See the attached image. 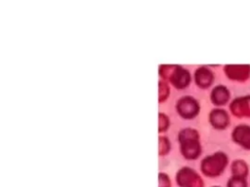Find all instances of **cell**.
Returning <instances> with one entry per match:
<instances>
[{"label": "cell", "instance_id": "obj_3", "mask_svg": "<svg viewBox=\"0 0 250 187\" xmlns=\"http://www.w3.org/2000/svg\"><path fill=\"white\" fill-rule=\"evenodd\" d=\"M228 163L227 155L223 152H217L211 156L206 157L201 164L202 170L209 175L220 173Z\"/></svg>", "mask_w": 250, "mask_h": 187}, {"label": "cell", "instance_id": "obj_5", "mask_svg": "<svg viewBox=\"0 0 250 187\" xmlns=\"http://www.w3.org/2000/svg\"><path fill=\"white\" fill-rule=\"evenodd\" d=\"M229 108L237 118H250V95L236 97L231 101Z\"/></svg>", "mask_w": 250, "mask_h": 187}, {"label": "cell", "instance_id": "obj_8", "mask_svg": "<svg viewBox=\"0 0 250 187\" xmlns=\"http://www.w3.org/2000/svg\"><path fill=\"white\" fill-rule=\"evenodd\" d=\"M210 123L212 124V126L216 129H226L229 126V114L227 113V111H225L224 109H213L210 113Z\"/></svg>", "mask_w": 250, "mask_h": 187}, {"label": "cell", "instance_id": "obj_12", "mask_svg": "<svg viewBox=\"0 0 250 187\" xmlns=\"http://www.w3.org/2000/svg\"><path fill=\"white\" fill-rule=\"evenodd\" d=\"M169 94V87L166 83L159 81V101L162 102L167 98Z\"/></svg>", "mask_w": 250, "mask_h": 187}, {"label": "cell", "instance_id": "obj_11", "mask_svg": "<svg viewBox=\"0 0 250 187\" xmlns=\"http://www.w3.org/2000/svg\"><path fill=\"white\" fill-rule=\"evenodd\" d=\"M170 149V142L167 137H159V154L165 155Z\"/></svg>", "mask_w": 250, "mask_h": 187}, {"label": "cell", "instance_id": "obj_7", "mask_svg": "<svg viewBox=\"0 0 250 187\" xmlns=\"http://www.w3.org/2000/svg\"><path fill=\"white\" fill-rule=\"evenodd\" d=\"M225 73L229 79L235 81H245L250 75V65H227Z\"/></svg>", "mask_w": 250, "mask_h": 187}, {"label": "cell", "instance_id": "obj_9", "mask_svg": "<svg viewBox=\"0 0 250 187\" xmlns=\"http://www.w3.org/2000/svg\"><path fill=\"white\" fill-rule=\"evenodd\" d=\"M194 78L200 88H208L213 82V73L206 67H199L194 73Z\"/></svg>", "mask_w": 250, "mask_h": 187}, {"label": "cell", "instance_id": "obj_2", "mask_svg": "<svg viewBox=\"0 0 250 187\" xmlns=\"http://www.w3.org/2000/svg\"><path fill=\"white\" fill-rule=\"evenodd\" d=\"M159 73L163 78H168L178 89L186 88L190 81L188 71L178 65H161Z\"/></svg>", "mask_w": 250, "mask_h": 187}, {"label": "cell", "instance_id": "obj_1", "mask_svg": "<svg viewBox=\"0 0 250 187\" xmlns=\"http://www.w3.org/2000/svg\"><path fill=\"white\" fill-rule=\"evenodd\" d=\"M198 138V133L193 129H185L179 133L181 150L186 158L195 159L199 156L201 149Z\"/></svg>", "mask_w": 250, "mask_h": 187}, {"label": "cell", "instance_id": "obj_13", "mask_svg": "<svg viewBox=\"0 0 250 187\" xmlns=\"http://www.w3.org/2000/svg\"><path fill=\"white\" fill-rule=\"evenodd\" d=\"M169 126V119L165 114H159V131H165Z\"/></svg>", "mask_w": 250, "mask_h": 187}, {"label": "cell", "instance_id": "obj_4", "mask_svg": "<svg viewBox=\"0 0 250 187\" xmlns=\"http://www.w3.org/2000/svg\"><path fill=\"white\" fill-rule=\"evenodd\" d=\"M177 109L184 118H193L199 111V105L193 97L185 96L178 101Z\"/></svg>", "mask_w": 250, "mask_h": 187}, {"label": "cell", "instance_id": "obj_6", "mask_svg": "<svg viewBox=\"0 0 250 187\" xmlns=\"http://www.w3.org/2000/svg\"><path fill=\"white\" fill-rule=\"evenodd\" d=\"M231 136L235 143L244 149L250 150V126L245 124L236 126L232 131Z\"/></svg>", "mask_w": 250, "mask_h": 187}, {"label": "cell", "instance_id": "obj_10", "mask_svg": "<svg viewBox=\"0 0 250 187\" xmlns=\"http://www.w3.org/2000/svg\"><path fill=\"white\" fill-rule=\"evenodd\" d=\"M229 98V92L225 86L219 85L215 87L211 93V100L214 104L224 105L228 102Z\"/></svg>", "mask_w": 250, "mask_h": 187}]
</instances>
